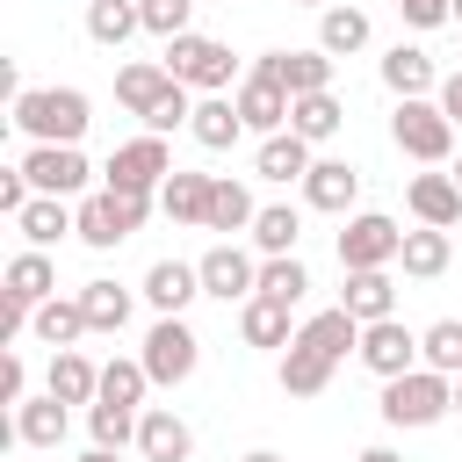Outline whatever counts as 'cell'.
Segmentation results:
<instances>
[{"instance_id":"1","label":"cell","mask_w":462,"mask_h":462,"mask_svg":"<svg viewBox=\"0 0 462 462\" xmlns=\"http://www.w3.org/2000/svg\"><path fill=\"white\" fill-rule=\"evenodd\" d=\"M346 354H361V318H354V310L332 303V310L303 318L296 339L282 346V390H289V397H318Z\"/></svg>"},{"instance_id":"2","label":"cell","mask_w":462,"mask_h":462,"mask_svg":"<svg viewBox=\"0 0 462 462\" xmlns=\"http://www.w3.org/2000/svg\"><path fill=\"white\" fill-rule=\"evenodd\" d=\"M94 123V101L79 87H22L14 94V130L29 144H79Z\"/></svg>"},{"instance_id":"3","label":"cell","mask_w":462,"mask_h":462,"mask_svg":"<svg viewBox=\"0 0 462 462\" xmlns=\"http://www.w3.org/2000/svg\"><path fill=\"white\" fill-rule=\"evenodd\" d=\"M448 411H455V375L411 368L383 383V426H440Z\"/></svg>"},{"instance_id":"4","label":"cell","mask_w":462,"mask_h":462,"mask_svg":"<svg viewBox=\"0 0 462 462\" xmlns=\"http://www.w3.org/2000/svg\"><path fill=\"white\" fill-rule=\"evenodd\" d=\"M390 144L419 166H448L455 159V123L440 116V101H397L390 108Z\"/></svg>"},{"instance_id":"5","label":"cell","mask_w":462,"mask_h":462,"mask_svg":"<svg viewBox=\"0 0 462 462\" xmlns=\"http://www.w3.org/2000/svg\"><path fill=\"white\" fill-rule=\"evenodd\" d=\"M159 65H166V72H173L188 94H224V87H231V72H238L231 43H217V36H195V29H188V36H173Z\"/></svg>"},{"instance_id":"6","label":"cell","mask_w":462,"mask_h":462,"mask_svg":"<svg viewBox=\"0 0 462 462\" xmlns=\"http://www.w3.org/2000/svg\"><path fill=\"white\" fill-rule=\"evenodd\" d=\"M166 173H173V152H166V137H130V144H116L108 152V166H101V188L108 195H159L166 188Z\"/></svg>"},{"instance_id":"7","label":"cell","mask_w":462,"mask_h":462,"mask_svg":"<svg viewBox=\"0 0 462 462\" xmlns=\"http://www.w3.org/2000/svg\"><path fill=\"white\" fill-rule=\"evenodd\" d=\"M144 217H152V195H108V188H101V195L79 202V231H72V238L94 245V253H116L130 231H144Z\"/></svg>"},{"instance_id":"8","label":"cell","mask_w":462,"mask_h":462,"mask_svg":"<svg viewBox=\"0 0 462 462\" xmlns=\"http://www.w3.org/2000/svg\"><path fill=\"white\" fill-rule=\"evenodd\" d=\"M397 253H404V231H397V217H383V209H361V217H346V231H339V267H346V274L397 267Z\"/></svg>"},{"instance_id":"9","label":"cell","mask_w":462,"mask_h":462,"mask_svg":"<svg viewBox=\"0 0 462 462\" xmlns=\"http://www.w3.org/2000/svg\"><path fill=\"white\" fill-rule=\"evenodd\" d=\"M144 375L159 383V390H180L188 375H195V361H202V339L188 332V318H159L152 332H144Z\"/></svg>"},{"instance_id":"10","label":"cell","mask_w":462,"mask_h":462,"mask_svg":"<svg viewBox=\"0 0 462 462\" xmlns=\"http://www.w3.org/2000/svg\"><path fill=\"white\" fill-rule=\"evenodd\" d=\"M195 274H202V296H217V303H253L260 296V260L245 245H231V238H217L195 260Z\"/></svg>"},{"instance_id":"11","label":"cell","mask_w":462,"mask_h":462,"mask_svg":"<svg viewBox=\"0 0 462 462\" xmlns=\"http://www.w3.org/2000/svg\"><path fill=\"white\" fill-rule=\"evenodd\" d=\"M22 173H29L36 195H58V202L79 195V188L94 180V166H87L79 144H29V152H22Z\"/></svg>"},{"instance_id":"12","label":"cell","mask_w":462,"mask_h":462,"mask_svg":"<svg viewBox=\"0 0 462 462\" xmlns=\"http://www.w3.org/2000/svg\"><path fill=\"white\" fill-rule=\"evenodd\" d=\"M361 368L368 375H411L419 368V332L404 318H383V325H361Z\"/></svg>"},{"instance_id":"13","label":"cell","mask_w":462,"mask_h":462,"mask_svg":"<svg viewBox=\"0 0 462 462\" xmlns=\"http://www.w3.org/2000/svg\"><path fill=\"white\" fill-rule=\"evenodd\" d=\"M253 72L282 79L289 101H303V94H332V58H325V51H260Z\"/></svg>"},{"instance_id":"14","label":"cell","mask_w":462,"mask_h":462,"mask_svg":"<svg viewBox=\"0 0 462 462\" xmlns=\"http://www.w3.org/2000/svg\"><path fill=\"white\" fill-rule=\"evenodd\" d=\"M231 101H238L245 130H260V137H282V130H289V108H296V101H289V87H282V79H267V72H245Z\"/></svg>"},{"instance_id":"15","label":"cell","mask_w":462,"mask_h":462,"mask_svg":"<svg viewBox=\"0 0 462 462\" xmlns=\"http://www.w3.org/2000/svg\"><path fill=\"white\" fill-rule=\"evenodd\" d=\"M440 79H448V72H440V65H433L419 43L383 51V87H390L397 101H433V94H440Z\"/></svg>"},{"instance_id":"16","label":"cell","mask_w":462,"mask_h":462,"mask_svg":"<svg viewBox=\"0 0 462 462\" xmlns=\"http://www.w3.org/2000/svg\"><path fill=\"white\" fill-rule=\"evenodd\" d=\"M137 455H144V462H188V455H195L188 419H180L173 404H152V411L137 419Z\"/></svg>"},{"instance_id":"17","label":"cell","mask_w":462,"mask_h":462,"mask_svg":"<svg viewBox=\"0 0 462 462\" xmlns=\"http://www.w3.org/2000/svg\"><path fill=\"white\" fill-rule=\"evenodd\" d=\"M354 195H361V166H346V159H318V166L303 173V202L325 209V217H346Z\"/></svg>"},{"instance_id":"18","label":"cell","mask_w":462,"mask_h":462,"mask_svg":"<svg viewBox=\"0 0 462 462\" xmlns=\"http://www.w3.org/2000/svg\"><path fill=\"white\" fill-rule=\"evenodd\" d=\"M404 202H411V217L433 224V231H455V224H462V188H455V173H411Z\"/></svg>"},{"instance_id":"19","label":"cell","mask_w":462,"mask_h":462,"mask_svg":"<svg viewBox=\"0 0 462 462\" xmlns=\"http://www.w3.org/2000/svg\"><path fill=\"white\" fill-rule=\"evenodd\" d=\"M195 296H202V274H195L188 260H152V274H144V303H152L159 318H180Z\"/></svg>"},{"instance_id":"20","label":"cell","mask_w":462,"mask_h":462,"mask_svg":"<svg viewBox=\"0 0 462 462\" xmlns=\"http://www.w3.org/2000/svg\"><path fill=\"white\" fill-rule=\"evenodd\" d=\"M188 137H195L202 152H231V144L245 137V116H238V101H231V94H202V101H195V123H188Z\"/></svg>"},{"instance_id":"21","label":"cell","mask_w":462,"mask_h":462,"mask_svg":"<svg viewBox=\"0 0 462 462\" xmlns=\"http://www.w3.org/2000/svg\"><path fill=\"white\" fill-rule=\"evenodd\" d=\"M173 87H180V79H173L166 65H152V58H137V65H123V72H116V101H123L130 116H152Z\"/></svg>"},{"instance_id":"22","label":"cell","mask_w":462,"mask_h":462,"mask_svg":"<svg viewBox=\"0 0 462 462\" xmlns=\"http://www.w3.org/2000/svg\"><path fill=\"white\" fill-rule=\"evenodd\" d=\"M209 195H217V173H166V188H159V209L173 217V224H209Z\"/></svg>"},{"instance_id":"23","label":"cell","mask_w":462,"mask_h":462,"mask_svg":"<svg viewBox=\"0 0 462 462\" xmlns=\"http://www.w3.org/2000/svg\"><path fill=\"white\" fill-rule=\"evenodd\" d=\"M339 310H354L361 325H383V318H397V282H390V267L346 274V296H339Z\"/></svg>"},{"instance_id":"24","label":"cell","mask_w":462,"mask_h":462,"mask_svg":"<svg viewBox=\"0 0 462 462\" xmlns=\"http://www.w3.org/2000/svg\"><path fill=\"white\" fill-rule=\"evenodd\" d=\"M43 390H51L58 404H94V397H101V368H94L79 346H65V354H51V375H43Z\"/></svg>"},{"instance_id":"25","label":"cell","mask_w":462,"mask_h":462,"mask_svg":"<svg viewBox=\"0 0 462 462\" xmlns=\"http://www.w3.org/2000/svg\"><path fill=\"white\" fill-rule=\"evenodd\" d=\"M65 426H72V411H65L51 390L14 404V440H22V448H58V440H65Z\"/></svg>"},{"instance_id":"26","label":"cell","mask_w":462,"mask_h":462,"mask_svg":"<svg viewBox=\"0 0 462 462\" xmlns=\"http://www.w3.org/2000/svg\"><path fill=\"white\" fill-rule=\"evenodd\" d=\"M14 231L29 238V253H51V245H58L65 231H79V209H65L58 195H36V202H29L22 217H14Z\"/></svg>"},{"instance_id":"27","label":"cell","mask_w":462,"mask_h":462,"mask_svg":"<svg viewBox=\"0 0 462 462\" xmlns=\"http://www.w3.org/2000/svg\"><path fill=\"white\" fill-rule=\"evenodd\" d=\"M0 282H7V303H29V310L58 296V267H51V253H14Z\"/></svg>"},{"instance_id":"28","label":"cell","mask_w":462,"mask_h":462,"mask_svg":"<svg viewBox=\"0 0 462 462\" xmlns=\"http://www.w3.org/2000/svg\"><path fill=\"white\" fill-rule=\"evenodd\" d=\"M29 332L51 346V354H65V346H79L87 339V310H79V296H51V303H36V318H29Z\"/></svg>"},{"instance_id":"29","label":"cell","mask_w":462,"mask_h":462,"mask_svg":"<svg viewBox=\"0 0 462 462\" xmlns=\"http://www.w3.org/2000/svg\"><path fill=\"white\" fill-rule=\"evenodd\" d=\"M318 159H310V144L296 137V130H282V137H260V152H253V173L260 180H303Z\"/></svg>"},{"instance_id":"30","label":"cell","mask_w":462,"mask_h":462,"mask_svg":"<svg viewBox=\"0 0 462 462\" xmlns=\"http://www.w3.org/2000/svg\"><path fill=\"white\" fill-rule=\"evenodd\" d=\"M448 260H455V238H448V231H433V224L404 231V253H397V267H404L411 282H433V274H448Z\"/></svg>"},{"instance_id":"31","label":"cell","mask_w":462,"mask_h":462,"mask_svg":"<svg viewBox=\"0 0 462 462\" xmlns=\"http://www.w3.org/2000/svg\"><path fill=\"white\" fill-rule=\"evenodd\" d=\"M137 29H144V7L137 0H87V36L101 51H123Z\"/></svg>"},{"instance_id":"32","label":"cell","mask_w":462,"mask_h":462,"mask_svg":"<svg viewBox=\"0 0 462 462\" xmlns=\"http://www.w3.org/2000/svg\"><path fill=\"white\" fill-rule=\"evenodd\" d=\"M318 51L325 58H354V51H368V14L346 0V7H325L318 14Z\"/></svg>"},{"instance_id":"33","label":"cell","mask_w":462,"mask_h":462,"mask_svg":"<svg viewBox=\"0 0 462 462\" xmlns=\"http://www.w3.org/2000/svg\"><path fill=\"white\" fill-rule=\"evenodd\" d=\"M253 217H260V202H253V188L245 180H231V173H217V195H209V224L202 231H253Z\"/></svg>"},{"instance_id":"34","label":"cell","mask_w":462,"mask_h":462,"mask_svg":"<svg viewBox=\"0 0 462 462\" xmlns=\"http://www.w3.org/2000/svg\"><path fill=\"white\" fill-rule=\"evenodd\" d=\"M238 332H245V346H289V339H296V332H289V303H274V296L238 303Z\"/></svg>"},{"instance_id":"35","label":"cell","mask_w":462,"mask_h":462,"mask_svg":"<svg viewBox=\"0 0 462 462\" xmlns=\"http://www.w3.org/2000/svg\"><path fill=\"white\" fill-rule=\"evenodd\" d=\"M339 123H346L339 94H303V101L289 108V130H296L303 144H325V137H339Z\"/></svg>"},{"instance_id":"36","label":"cell","mask_w":462,"mask_h":462,"mask_svg":"<svg viewBox=\"0 0 462 462\" xmlns=\"http://www.w3.org/2000/svg\"><path fill=\"white\" fill-rule=\"evenodd\" d=\"M296 238H303V209H289V202H267V209L253 217V245H260L267 260L296 253Z\"/></svg>"},{"instance_id":"37","label":"cell","mask_w":462,"mask_h":462,"mask_svg":"<svg viewBox=\"0 0 462 462\" xmlns=\"http://www.w3.org/2000/svg\"><path fill=\"white\" fill-rule=\"evenodd\" d=\"M79 310H87V332H123V325H130V289L87 282V289H79Z\"/></svg>"},{"instance_id":"38","label":"cell","mask_w":462,"mask_h":462,"mask_svg":"<svg viewBox=\"0 0 462 462\" xmlns=\"http://www.w3.org/2000/svg\"><path fill=\"white\" fill-rule=\"evenodd\" d=\"M419 368L433 375H462V318H440L419 332Z\"/></svg>"},{"instance_id":"39","label":"cell","mask_w":462,"mask_h":462,"mask_svg":"<svg viewBox=\"0 0 462 462\" xmlns=\"http://www.w3.org/2000/svg\"><path fill=\"white\" fill-rule=\"evenodd\" d=\"M260 296H274V303H303L310 296V267L296 260V253H282V260H260Z\"/></svg>"},{"instance_id":"40","label":"cell","mask_w":462,"mask_h":462,"mask_svg":"<svg viewBox=\"0 0 462 462\" xmlns=\"http://www.w3.org/2000/svg\"><path fill=\"white\" fill-rule=\"evenodd\" d=\"M144 390H152V375H144V361H101V397L94 404H144Z\"/></svg>"},{"instance_id":"41","label":"cell","mask_w":462,"mask_h":462,"mask_svg":"<svg viewBox=\"0 0 462 462\" xmlns=\"http://www.w3.org/2000/svg\"><path fill=\"white\" fill-rule=\"evenodd\" d=\"M137 419H144V411H130V404H87L94 448H130V440H137Z\"/></svg>"},{"instance_id":"42","label":"cell","mask_w":462,"mask_h":462,"mask_svg":"<svg viewBox=\"0 0 462 462\" xmlns=\"http://www.w3.org/2000/svg\"><path fill=\"white\" fill-rule=\"evenodd\" d=\"M137 7H144V29H152V36H166V43H173V36H188L195 0H137Z\"/></svg>"},{"instance_id":"43","label":"cell","mask_w":462,"mask_h":462,"mask_svg":"<svg viewBox=\"0 0 462 462\" xmlns=\"http://www.w3.org/2000/svg\"><path fill=\"white\" fill-rule=\"evenodd\" d=\"M188 123H195V94H188V87H173V94H166V101L144 116V130H152V137H166V130H188Z\"/></svg>"},{"instance_id":"44","label":"cell","mask_w":462,"mask_h":462,"mask_svg":"<svg viewBox=\"0 0 462 462\" xmlns=\"http://www.w3.org/2000/svg\"><path fill=\"white\" fill-rule=\"evenodd\" d=\"M397 14H404L411 29H440V22H455V7H448V0H397Z\"/></svg>"},{"instance_id":"45","label":"cell","mask_w":462,"mask_h":462,"mask_svg":"<svg viewBox=\"0 0 462 462\" xmlns=\"http://www.w3.org/2000/svg\"><path fill=\"white\" fill-rule=\"evenodd\" d=\"M29 397V368H22V354H0V404H22Z\"/></svg>"},{"instance_id":"46","label":"cell","mask_w":462,"mask_h":462,"mask_svg":"<svg viewBox=\"0 0 462 462\" xmlns=\"http://www.w3.org/2000/svg\"><path fill=\"white\" fill-rule=\"evenodd\" d=\"M433 101H440V116H448V123H462V72H448Z\"/></svg>"},{"instance_id":"47","label":"cell","mask_w":462,"mask_h":462,"mask_svg":"<svg viewBox=\"0 0 462 462\" xmlns=\"http://www.w3.org/2000/svg\"><path fill=\"white\" fill-rule=\"evenodd\" d=\"M354 462H404V455H397V448H361Z\"/></svg>"},{"instance_id":"48","label":"cell","mask_w":462,"mask_h":462,"mask_svg":"<svg viewBox=\"0 0 462 462\" xmlns=\"http://www.w3.org/2000/svg\"><path fill=\"white\" fill-rule=\"evenodd\" d=\"M79 462H123V448H87Z\"/></svg>"},{"instance_id":"49","label":"cell","mask_w":462,"mask_h":462,"mask_svg":"<svg viewBox=\"0 0 462 462\" xmlns=\"http://www.w3.org/2000/svg\"><path fill=\"white\" fill-rule=\"evenodd\" d=\"M245 462H282V455H274V448H253V455H245Z\"/></svg>"},{"instance_id":"50","label":"cell","mask_w":462,"mask_h":462,"mask_svg":"<svg viewBox=\"0 0 462 462\" xmlns=\"http://www.w3.org/2000/svg\"><path fill=\"white\" fill-rule=\"evenodd\" d=\"M455 419H462V375H455Z\"/></svg>"},{"instance_id":"51","label":"cell","mask_w":462,"mask_h":462,"mask_svg":"<svg viewBox=\"0 0 462 462\" xmlns=\"http://www.w3.org/2000/svg\"><path fill=\"white\" fill-rule=\"evenodd\" d=\"M296 7H318V14H325V7H332V0H296Z\"/></svg>"},{"instance_id":"52","label":"cell","mask_w":462,"mask_h":462,"mask_svg":"<svg viewBox=\"0 0 462 462\" xmlns=\"http://www.w3.org/2000/svg\"><path fill=\"white\" fill-rule=\"evenodd\" d=\"M448 7H455V22H462V0H448Z\"/></svg>"},{"instance_id":"53","label":"cell","mask_w":462,"mask_h":462,"mask_svg":"<svg viewBox=\"0 0 462 462\" xmlns=\"http://www.w3.org/2000/svg\"><path fill=\"white\" fill-rule=\"evenodd\" d=\"M455 188H462V159H455Z\"/></svg>"}]
</instances>
